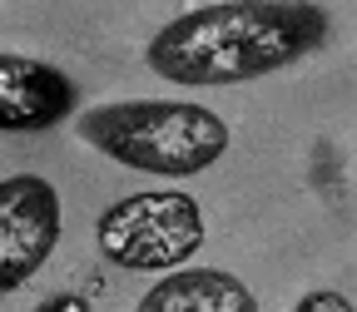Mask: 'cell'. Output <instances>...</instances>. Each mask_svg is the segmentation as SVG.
Returning <instances> with one entry per match:
<instances>
[{"label":"cell","instance_id":"6da1fadb","mask_svg":"<svg viewBox=\"0 0 357 312\" xmlns=\"http://www.w3.org/2000/svg\"><path fill=\"white\" fill-rule=\"evenodd\" d=\"M333 15L312 0H223L174 15L144 45V60L159 79L213 89L278 75L303 55L323 50Z\"/></svg>","mask_w":357,"mask_h":312},{"label":"cell","instance_id":"7a4b0ae2","mask_svg":"<svg viewBox=\"0 0 357 312\" xmlns=\"http://www.w3.org/2000/svg\"><path fill=\"white\" fill-rule=\"evenodd\" d=\"M79 139L119 169L194 178L229 154V124L194 100H119L84 109Z\"/></svg>","mask_w":357,"mask_h":312},{"label":"cell","instance_id":"3957f363","mask_svg":"<svg viewBox=\"0 0 357 312\" xmlns=\"http://www.w3.org/2000/svg\"><path fill=\"white\" fill-rule=\"evenodd\" d=\"M95 248L124 273H174L204 248V208L184 189L114 198L95 223Z\"/></svg>","mask_w":357,"mask_h":312},{"label":"cell","instance_id":"277c9868","mask_svg":"<svg viewBox=\"0 0 357 312\" xmlns=\"http://www.w3.org/2000/svg\"><path fill=\"white\" fill-rule=\"evenodd\" d=\"M60 248V194L40 173L0 178V297L25 288Z\"/></svg>","mask_w":357,"mask_h":312},{"label":"cell","instance_id":"5b68a950","mask_svg":"<svg viewBox=\"0 0 357 312\" xmlns=\"http://www.w3.org/2000/svg\"><path fill=\"white\" fill-rule=\"evenodd\" d=\"M75 79L50 60L0 50V134H40L75 114Z\"/></svg>","mask_w":357,"mask_h":312},{"label":"cell","instance_id":"8992f818","mask_svg":"<svg viewBox=\"0 0 357 312\" xmlns=\"http://www.w3.org/2000/svg\"><path fill=\"white\" fill-rule=\"evenodd\" d=\"M134 312H258V297L223 267H174L139 297Z\"/></svg>","mask_w":357,"mask_h":312},{"label":"cell","instance_id":"52a82bcc","mask_svg":"<svg viewBox=\"0 0 357 312\" xmlns=\"http://www.w3.org/2000/svg\"><path fill=\"white\" fill-rule=\"evenodd\" d=\"M293 312H357V307H352V297L337 292V288H312V292L298 297Z\"/></svg>","mask_w":357,"mask_h":312},{"label":"cell","instance_id":"ba28073f","mask_svg":"<svg viewBox=\"0 0 357 312\" xmlns=\"http://www.w3.org/2000/svg\"><path fill=\"white\" fill-rule=\"evenodd\" d=\"M35 312H95V307H89V297H79V292H50Z\"/></svg>","mask_w":357,"mask_h":312}]
</instances>
